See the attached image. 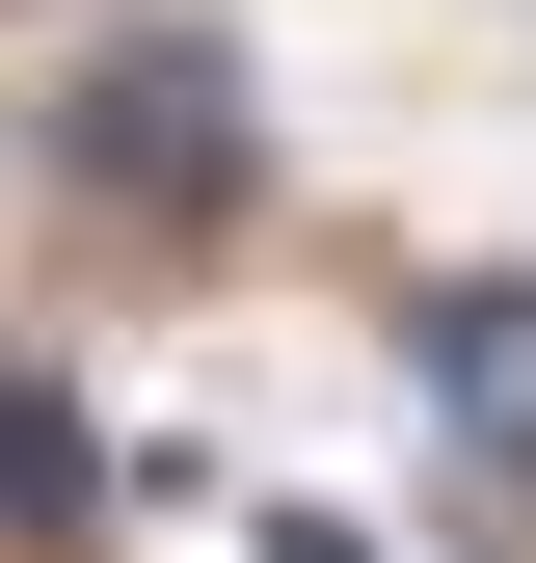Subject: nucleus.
Here are the masks:
<instances>
[{"mask_svg":"<svg viewBox=\"0 0 536 563\" xmlns=\"http://www.w3.org/2000/svg\"><path fill=\"white\" fill-rule=\"evenodd\" d=\"M81 188H134V216H215V188H242V54H188V27L81 54Z\"/></svg>","mask_w":536,"mask_h":563,"instance_id":"obj_1","label":"nucleus"},{"mask_svg":"<svg viewBox=\"0 0 536 563\" xmlns=\"http://www.w3.org/2000/svg\"><path fill=\"white\" fill-rule=\"evenodd\" d=\"M429 402L483 483H536V296H429Z\"/></svg>","mask_w":536,"mask_h":563,"instance_id":"obj_2","label":"nucleus"},{"mask_svg":"<svg viewBox=\"0 0 536 563\" xmlns=\"http://www.w3.org/2000/svg\"><path fill=\"white\" fill-rule=\"evenodd\" d=\"M81 483H108V456H81V402H54V376H0V537H27V510H81Z\"/></svg>","mask_w":536,"mask_h":563,"instance_id":"obj_3","label":"nucleus"}]
</instances>
